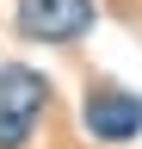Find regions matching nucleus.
I'll use <instances>...</instances> for the list:
<instances>
[{"label": "nucleus", "instance_id": "obj_1", "mask_svg": "<svg viewBox=\"0 0 142 149\" xmlns=\"http://www.w3.org/2000/svg\"><path fill=\"white\" fill-rule=\"evenodd\" d=\"M43 106H49V81L37 68H19V62L0 68V149H19L37 130Z\"/></svg>", "mask_w": 142, "mask_h": 149}, {"label": "nucleus", "instance_id": "obj_2", "mask_svg": "<svg viewBox=\"0 0 142 149\" xmlns=\"http://www.w3.org/2000/svg\"><path fill=\"white\" fill-rule=\"evenodd\" d=\"M19 31L31 44H74L93 31V0H19Z\"/></svg>", "mask_w": 142, "mask_h": 149}, {"label": "nucleus", "instance_id": "obj_3", "mask_svg": "<svg viewBox=\"0 0 142 149\" xmlns=\"http://www.w3.org/2000/svg\"><path fill=\"white\" fill-rule=\"evenodd\" d=\"M86 130H93L99 143H130L142 137V100L123 87H99L93 100H86Z\"/></svg>", "mask_w": 142, "mask_h": 149}]
</instances>
